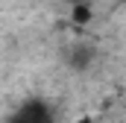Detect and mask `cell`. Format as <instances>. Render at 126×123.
<instances>
[{
  "instance_id": "obj_1",
  "label": "cell",
  "mask_w": 126,
  "mask_h": 123,
  "mask_svg": "<svg viewBox=\"0 0 126 123\" xmlns=\"http://www.w3.org/2000/svg\"><path fill=\"white\" fill-rule=\"evenodd\" d=\"M9 123H56V108L41 97H30L12 111Z\"/></svg>"
},
{
  "instance_id": "obj_2",
  "label": "cell",
  "mask_w": 126,
  "mask_h": 123,
  "mask_svg": "<svg viewBox=\"0 0 126 123\" xmlns=\"http://www.w3.org/2000/svg\"><path fill=\"white\" fill-rule=\"evenodd\" d=\"M97 59V47L88 44V41H76L64 50V64L73 70V73H85Z\"/></svg>"
},
{
  "instance_id": "obj_3",
  "label": "cell",
  "mask_w": 126,
  "mask_h": 123,
  "mask_svg": "<svg viewBox=\"0 0 126 123\" xmlns=\"http://www.w3.org/2000/svg\"><path fill=\"white\" fill-rule=\"evenodd\" d=\"M70 21H73L76 27L91 24V21H94V9H91V3H88V0H85V3H73V6H70Z\"/></svg>"
},
{
  "instance_id": "obj_4",
  "label": "cell",
  "mask_w": 126,
  "mask_h": 123,
  "mask_svg": "<svg viewBox=\"0 0 126 123\" xmlns=\"http://www.w3.org/2000/svg\"><path fill=\"white\" fill-rule=\"evenodd\" d=\"M67 3H70V6H73V3H85V0H67Z\"/></svg>"
},
{
  "instance_id": "obj_5",
  "label": "cell",
  "mask_w": 126,
  "mask_h": 123,
  "mask_svg": "<svg viewBox=\"0 0 126 123\" xmlns=\"http://www.w3.org/2000/svg\"><path fill=\"white\" fill-rule=\"evenodd\" d=\"M79 123H91V120H79Z\"/></svg>"
}]
</instances>
